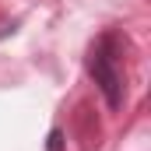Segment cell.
<instances>
[{
  "mask_svg": "<svg viewBox=\"0 0 151 151\" xmlns=\"http://www.w3.org/2000/svg\"><path fill=\"white\" fill-rule=\"evenodd\" d=\"M49 151H63V137H60V130L49 134Z\"/></svg>",
  "mask_w": 151,
  "mask_h": 151,
  "instance_id": "2",
  "label": "cell"
},
{
  "mask_svg": "<svg viewBox=\"0 0 151 151\" xmlns=\"http://www.w3.org/2000/svg\"><path fill=\"white\" fill-rule=\"evenodd\" d=\"M88 74L95 77V84L106 95L109 109H119L123 106V74H119L116 56H113V35H102L91 46V53H88Z\"/></svg>",
  "mask_w": 151,
  "mask_h": 151,
  "instance_id": "1",
  "label": "cell"
}]
</instances>
